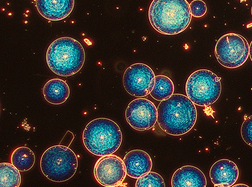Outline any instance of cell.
I'll return each mask as SVG.
<instances>
[{"mask_svg": "<svg viewBox=\"0 0 252 187\" xmlns=\"http://www.w3.org/2000/svg\"><path fill=\"white\" fill-rule=\"evenodd\" d=\"M40 169L44 176L55 182L71 179L78 168V159L74 152L64 145H55L42 156Z\"/></svg>", "mask_w": 252, "mask_h": 187, "instance_id": "5b68a950", "label": "cell"}, {"mask_svg": "<svg viewBox=\"0 0 252 187\" xmlns=\"http://www.w3.org/2000/svg\"><path fill=\"white\" fill-rule=\"evenodd\" d=\"M174 85L172 80L166 76H156L155 87L150 94L158 101H162L174 94Z\"/></svg>", "mask_w": 252, "mask_h": 187, "instance_id": "e0dca14e", "label": "cell"}, {"mask_svg": "<svg viewBox=\"0 0 252 187\" xmlns=\"http://www.w3.org/2000/svg\"><path fill=\"white\" fill-rule=\"evenodd\" d=\"M74 6L75 0H36L39 13L51 21L65 19L71 13Z\"/></svg>", "mask_w": 252, "mask_h": 187, "instance_id": "7c38bea8", "label": "cell"}, {"mask_svg": "<svg viewBox=\"0 0 252 187\" xmlns=\"http://www.w3.org/2000/svg\"><path fill=\"white\" fill-rule=\"evenodd\" d=\"M239 171L236 164L229 159L217 161L210 171V178L215 187H229L237 181Z\"/></svg>", "mask_w": 252, "mask_h": 187, "instance_id": "8fae6325", "label": "cell"}, {"mask_svg": "<svg viewBox=\"0 0 252 187\" xmlns=\"http://www.w3.org/2000/svg\"><path fill=\"white\" fill-rule=\"evenodd\" d=\"M251 14H252V8H251Z\"/></svg>", "mask_w": 252, "mask_h": 187, "instance_id": "cb8c5ba5", "label": "cell"}, {"mask_svg": "<svg viewBox=\"0 0 252 187\" xmlns=\"http://www.w3.org/2000/svg\"><path fill=\"white\" fill-rule=\"evenodd\" d=\"M21 181L20 171L12 163L0 164V187H19Z\"/></svg>", "mask_w": 252, "mask_h": 187, "instance_id": "ac0fdd59", "label": "cell"}, {"mask_svg": "<svg viewBox=\"0 0 252 187\" xmlns=\"http://www.w3.org/2000/svg\"><path fill=\"white\" fill-rule=\"evenodd\" d=\"M221 78L208 70H199L193 73L187 80L186 92L187 96L196 105L207 107L219 98L221 93Z\"/></svg>", "mask_w": 252, "mask_h": 187, "instance_id": "8992f818", "label": "cell"}, {"mask_svg": "<svg viewBox=\"0 0 252 187\" xmlns=\"http://www.w3.org/2000/svg\"><path fill=\"white\" fill-rule=\"evenodd\" d=\"M125 89L132 96L142 97L151 94L156 82V75L149 66L136 63L125 71L123 78Z\"/></svg>", "mask_w": 252, "mask_h": 187, "instance_id": "ba28073f", "label": "cell"}, {"mask_svg": "<svg viewBox=\"0 0 252 187\" xmlns=\"http://www.w3.org/2000/svg\"><path fill=\"white\" fill-rule=\"evenodd\" d=\"M249 56L251 61H252V41L249 48Z\"/></svg>", "mask_w": 252, "mask_h": 187, "instance_id": "7402d4cb", "label": "cell"}, {"mask_svg": "<svg viewBox=\"0 0 252 187\" xmlns=\"http://www.w3.org/2000/svg\"><path fill=\"white\" fill-rule=\"evenodd\" d=\"M87 149L98 156L113 155L120 148L122 133L118 125L107 118H98L90 122L83 133Z\"/></svg>", "mask_w": 252, "mask_h": 187, "instance_id": "277c9868", "label": "cell"}, {"mask_svg": "<svg viewBox=\"0 0 252 187\" xmlns=\"http://www.w3.org/2000/svg\"><path fill=\"white\" fill-rule=\"evenodd\" d=\"M123 161L127 175L133 179H138L150 172L153 168V160L151 156L140 150H133L126 154Z\"/></svg>", "mask_w": 252, "mask_h": 187, "instance_id": "4fadbf2b", "label": "cell"}, {"mask_svg": "<svg viewBox=\"0 0 252 187\" xmlns=\"http://www.w3.org/2000/svg\"><path fill=\"white\" fill-rule=\"evenodd\" d=\"M173 187H206L207 181L203 173L192 165H185L177 170L172 179Z\"/></svg>", "mask_w": 252, "mask_h": 187, "instance_id": "5bb4252c", "label": "cell"}, {"mask_svg": "<svg viewBox=\"0 0 252 187\" xmlns=\"http://www.w3.org/2000/svg\"><path fill=\"white\" fill-rule=\"evenodd\" d=\"M189 5H190L192 16L195 17H201L207 12V6L202 0H194Z\"/></svg>", "mask_w": 252, "mask_h": 187, "instance_id": "44dd1931", "label": "cell"}, {"mask_svg": "<svg viewBox=\"0 0 252 187\" xmlns=\"http://www.w3.org/2000/svg\"><path fill=\"white\" fill-rule=\"evenodd\" d=\"M96 181L102 186L114 187L121 185L127 173L125 165L120 157L110 155L101 156L94 168Z\"/></svg>", "mask_w": 252, "mask_h": 187, "instance_id": "30bf717a", "label": "cell"}, {"mask_svg": "<svg viewBox=\"0 0 252 187\" xmlns=\"http://www.w3.org/2000/svg\"><path fill=\"white\" fill-rule=\"evenodd\" d=\"M149 16L153 27L164 35L183 32L190 25L192 18L187 0H154Z\"/></svg>", "mask_w": 252, "mask_h": 187, "instance_id": "7a4b0ae2", "label": "cell"}, {"mask_svg": "<svg viewBox=\"0 0 252 187\" xmlns=\"http://www.w3.org/2000/svg\"><path fill=\"white\" fill-rule=\"evenodd\" d=\"M240 186H243V187H248V186L244 185V184H238L236 186H234L233 187H240Z\"/></svg>", "mask_w": 252, "mask_h": 187, "instance_id": "603a6c76", "label": "cell"}, {"mask_svg": "<svg viewBox=\"0 0 252 187\" xmlns=\"http://www.w3.org/2000/svg\"><path fill=\"white\" fill-rule=\"evenodd\" d=\"M197 118L195 104L188 96L175 94L160 102L158 108V123L165 133L180 136L190 131Z\"/></svg>", "mask_w": 252, "mask_h": 187, "instance_id": "6da1fadb", "label": "cell"}, {"mask_svg": "<svg viewBox=\"0 0 252 187\" xmlns=\"http://www.w3.org/2000/svg\"><path fill=\"white\" fill-rule=\"evenodd\" d=\"M241 135L245 142L252 147V115L244 121L241 127Z\"/></svg>", "mask_w": 252, "mask_h": 187, "instance_id": "ffe728a7", "label": "cell"}, {"mask_svg": "<svg viewBox=\"0 0 252 187\" xmlns=\"http://www.w3.org/2000/svg\"><path fill=\"white\" fill-rule=\"evenodd\" d=\"M11 163L20 172H27L33 167L35 161L34 153L27 147L16 149L11 157Z\"/></svg>", "mask_w": 252, "mask_h": 187, "instance_id": "2e32d148", "label": "cell"}, {"mask_svg": "<svg viewBox=\"0 0 252 187\" xmlns=\"http://www.w3.org/2000/svg\"><path fill=\"white\" fill-rule=\"evenodd\" d=\"M86 53L79 41L70 37L54 40L46 53V61L51 70L62 77L73 76L83 67Z\"/></svg>", "mask_w": 252, "mask_h": 187, "instance_id": "3957f363", "label": "cell"}, {"mask_svg": "<svg viewBox=\"0 0 252 187\" xmlns=\"http://www.w3.org/2000/svg\"><path fill=\"white\" fill-rule=\"evenodd\" d=\"M164 181L162 177L155 172H149L137 179L136 187H164Z\"/></svg>", "mask_w": 252, "mask_h": 187, "instance_id": "d6986e66", "label": "cell"}, {"mask_svg": "<svg viewBox=\"0 0 252 187\" xmlns=\"http://www.w3.org/2000/svg\"><path fill=\"white\" fill-rule=\"evenodd\" d=\"M248 41L243 36L234 33L223 35L218 41L215 48L216 58L222 66L237 68L243 65L249 56Z\"/></svg>", "mask_w": 252, "mask_h": 187, "instance_id": "52a82bcc", "label": "cell"}, {"mask_svg": "<svg viewBox=\"0 0 252 187\" xmlns=\"http://www.w3.org/2000/svg\"><path fill=\"white\" fill-rule=\"evenodd\" d=\"M125 116L126 120L133 129L138 131L148 130L158 121V109L151 101L139 98L129 104Z\"/></svg>", "mask_w": 252, "mask_h": 187, "instance_id": "9c48e42d", "label": "cell"}, {"mask_svg": "<svg viewBox=\"0 0 252 187\" xmlns=\"http://www.w3.org/2000/svg\"><path fill=\"white\" fill-rule=\"evenodd\" d=\"M43 93L48 102L59 105L67 101L70 96V90L66 82L61 79L55 78L46 83Z\"/></svg>", "mask_w": 252, "mask_h": 187, "instance_id": "9a60e30c", "label": "cell"}]
</instances>
